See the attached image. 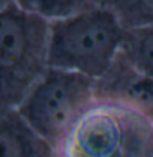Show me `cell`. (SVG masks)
<instances>
[{"mask_svg":"<svg viewBox=\"0 0 153 157\" xmlns=\"http://www.w3.org/2000/svg\"><path fill=\"white\" fill-rule=\"evenodd\" d=\"M125 35L122 20L104 5L49 20V68L99 79L115 61Z\"/></svg>","mask_w":153,"mask_h":157,"instance_id":"1","label":"cell"},{"mask_svg":"<svg viewBox=\"0 0 153 157\" xmlns=\"http://www.w3.org/2000/svg\"><path fill=\"white\" fill-rule=\"evenodd\" d=\"M96 101V79L78 71L48 68L16 109L56 155H64L76 127Z\"/></svg>","mask_w":153,"mask_h":157,"instance_id":"2","label":"cell"},{"mask_svg":"<svg viewBox=\"0 0 153 157\" xmlns=\"http://www.w3.org/2000/svg\"><path fill=\"white\" fill-rule=\"evenodd\" d=\"M49 18L16 0L0 12L2 106L16 108L49 68Z\"/></svg>","mask_w":153,"mask_h":157,"instance_id":"3","label":"cell"},{"mask_svg":"<svg viewBox=\"0 0 153 157\" xmlns=\"http://www.w3.org/2000/svg\"><path fill=\"white\" fill-rule=\"evenodd\" d=\"M64 155L153 157V117L97 99L76 127Z\"/></svg>","mask_w":153,"mask_h":157,"instance_id":"4","label":"cell"},{"mask_svg":"<svg viewBox=\"0 0 153 157\" xmlns=\"http://www.w3.org/2000/svg\"><path fill=\"white\" fill-rule=\"evenodd\" d=\"M96 96L102 101L125 104L153 117V78L117 55L107 73L96 79Z\"/></svg>","mask_w":153,"mask_h":157,"instance_id":"5","label":"cell"},{"mask_svg":"<svg viewBox=\"0 0 153 157\" xmlns=\"http://www.w3.org/2000/svg\"><path fill=\"white\" fill-rule=\"evenodd\" d=\"M0 149L5 157H51L54 149L33 129L16 108L2 106Z\"/></svg>","mask_w":153,"mask_h":157,"instance_id":"6","label":"cell"},{"mask_svg":"<svg viewBox=\"0 0 153 157\" xmlns=\"http://www.w3.org/2000/svg\"><path fill=\"white\" fill-rule=\"evenodd\" d=\"M120 55L138 71L153 78V23L125 27Z\"/></svg>","mask_w":153,"mask_h":157,"instance_id":"7","label":"cell"},{"mask_svg":"<svg viewBox=\"0 0 153 157\" xmlns=\"http://www.w3.org/2000/svg\"><path fill=\"white\" fill-rule=\"evenodd\" d=\"M100 5L115 12L125 27L153 23V0H100Z\"/></svg>","mask_w":153,"mask_h":157,"instance_id":"8","label":"cell"},{"mask_svg":"<svg viewBox=\"0 0 153 157\" xmlns=\"http://www.w3.org/2000/svg\"><path fill=\"white\" fill-rule=\"evenodd\" d=\"M22 7L38 12L46 18H61L76 12L100 5V0H16Z\"/></svg>","mask_w":153,"mask_h":157,"instance_id":"9","label":"cell"},{"mask_svg":"<svg viewBox=\"0 0 153 157\" xmlns=\"http://www.w3.org/2000/svg\"><path fill=\"white\" fill-rule=\"evenodd\" d=\"M7 2H10V0H2V3H7Z\"/></svg>","mask_w":153,"mask_h":157,"instance_id":"10","label":"cell"}]
</instances>
